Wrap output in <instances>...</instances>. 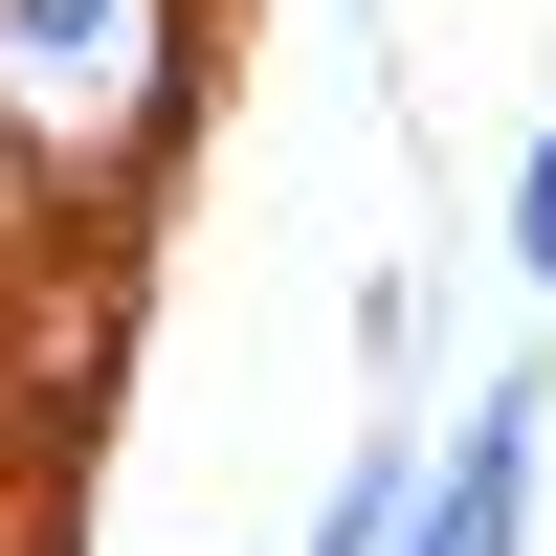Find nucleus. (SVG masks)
Here are the masks:
<instances>
[{
  "label": "nucleus",
  "mask_w": 556,
  "mask_h": 556,
  "mask_svg": "<svg viewBox=\"0 0 556 556\" xmlns=\"http://www.w3.org/2000/svg\"><path fill=\"white\" fill-rule=\"evenodd\" d=\"M201 112V0H0V156L45 201H134Z\"/></svg>",
  "instance_id": "1"
},
{
  "label": "nucleus",
  "mask_w": 556,
  "mask_h": 556,
  "mask_svg": "<svg viewBox=\"0 0 556 556\" xmlns=\"http://www.w3.org/2000/svg\"><path fill=\"white\" fill-rule=\"evenodd\" d=\"M534 468H556V334H513V356L468 379V424L424 445L401 556H534Z\"/></svg>",
  "instance_id": "2"
},
{
  "label": "nucleus",
  "mask_w": 556,
  "mask_h": 556,
  "mask_svg": "<svg viewBox=\"0 0 556 556\" xmlns=\"http://www.w3.org/2000/svg\"><path fill=\"white\" fill-rule=\"evenodd\" d=\"M401 513H424V445L379 424V445H356L334 490H312V534H267V556H401Z\"/></svg>",
  "instance_id": "3"
},
{
  "label": "nucleus",
  "mask_w": 556,
  "mask_h": 556,
  "mask_svg": "<svg viewBox=\"0 0 556 556\" xmlns=\"http://www.w3.org/2000/svg\"><path fill=\"white\" fill-rule=\"evenodd\" d=\"M490 223H513V290L556 312V134H513V201H490Z\"/></svg>",
  "instance_id": "4"
}]
</instances>
